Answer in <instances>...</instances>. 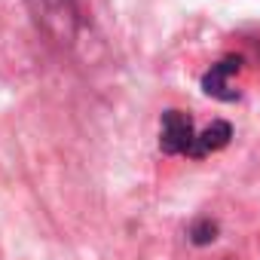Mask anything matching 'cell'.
<instances>
[{"label":"cell","mask_w":260,"mask_h":260,"mask_svg":"<svg viewBox=\"0 0 260 260\" xmlns=\"http://www.w3.org/2000/svg\"><path fill=\"white\" fill-rule=\"evenodd\" d=\"M230 138H233V128H230V122H223V119H217V122H211L202 135H196V144H193V153L190 156H205V153H214V150H220V147H226L230 144Z\"/></svg>","instance_id":"277c9868"},{"label":"cell","mask_w":260,"mask_h":260,"mask_svg":"<svg viewBox=\"0 0 260 260\" xmlns=\"http://www.w3.org/2000/svg\"><path fill=\"white\" fill-rule=\"evenodd\" d=\"M196 132H193V119L184 110H166L162 113V132H159V147L162 153H193Z\"/></svg>","instance_id":"7a4b0ae2"},{"label":"cell","mask_w":260,"mask_h":260,"mask_svg":"<svg viewBox=\"0 0 260 260\" xmlns=\"http://www.w3.org/2000/svg\"><path fill=\"white\" fill-rule=\"evenodd\" d=\"M226 260H230V257H226Z\"/></svg>","instance_id":"8992f818"},{"label":"cell","mask_w":260,"mask_h":260,"mask_svg":"<svg viewBox=\"0 0 260 260\" xmlns=\"http://www.w3.org/2000/svg\"><path fill=\"white\" fill-rule=\"evenodd\" d=\"M28 7L34 10L37 22H43V28L55 37V40H71L74 28H77V10L74 0H28Z\"/></svg>","instance_id":"6da1fadb"},{"label":"cell","mask_w":260,"mask_h":260,"mask_svg":"<svg viewBox=\"0 0 260 260\" xmlns=\"http://www.w3.org/2000/svg\"><path fill=\"white\" fill-rule=\"evenodd\" d=\"M214 233H217V226H214L211 220H199V223L190 230V236H193L196 245H208V242L214 239Z\"/></svg>","instance_id":"5b68a950"},{"label":"cell","mask_w":260,"mask_h":260,"mask_svg":"<svg viewBox=\"0 0 260 260\" xmlns=\"http://www.w3.org/2000/svg\"><path fill=\"white\" fill-rule=\"evenodd\" d=\"M242 71V58L239 55H230L217 64H211V71L202 77V89L205 95L211 98H220V101H236V86H233V77Z\"/></svg>","instance_id":"3957f363"}]
</instances>
